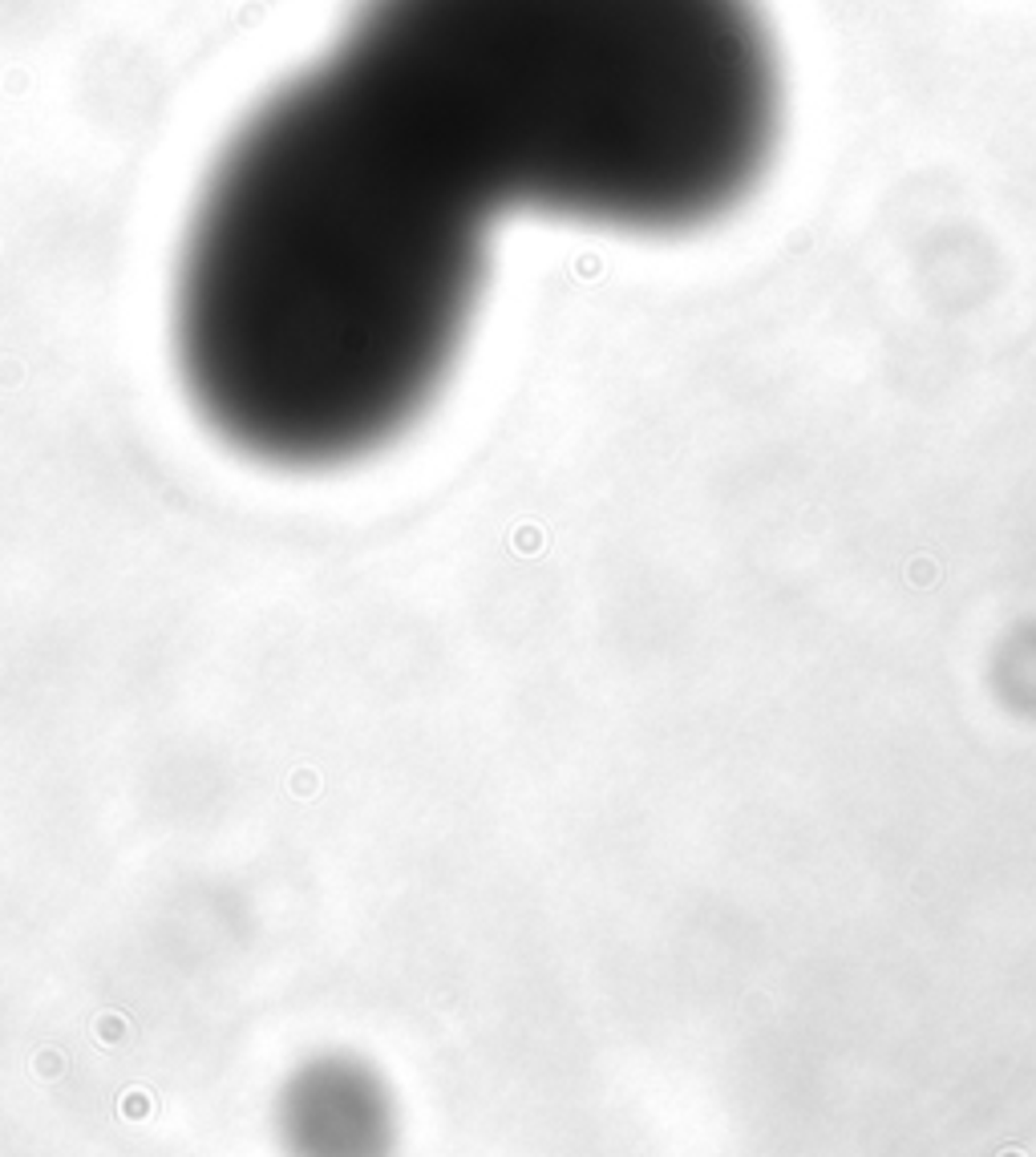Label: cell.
Wrapping results in <instances>:
<instances>
[{
    "label": "cell",
    "instance_id": "obj_1",
    "mask_svg": "<svg viewBox=\"0 0 1036 1157\" xmlns=\"http://www.w3.org/2000/svg\"><path fill=\"white\" fill-rule=\"evenodd\" d=\"M490 215L336 57L231 134L179 259L191 401L271 466L381 450L470 332Z\"/></svg>",
    "mask_w": 1036,
    "mask_h": 1157
},
{
    "label": "cell",
    "instance_id": "obj_2",
    "mask_svg": "<svg viewBox=\"0 0 1036 1157\" xmlns=\"http://www.w3.org/2000/svg\"><path fill=\"white\" fill-rule=\"evenodd\" d=\"M332 57L486 215L681 235L781 130L758 0H365Z\"/></svg>",
    "mask_w": 1036,
    "mask_h": 1157
}]
</instances>
